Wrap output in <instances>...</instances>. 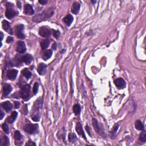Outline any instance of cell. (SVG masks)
Masks as SVG:
<instances>
[{"instance_id": "23", "label": "cell", "mask_w": 146, "mask_h": 146, "mask_svg": "<svg viewBox=\"0 0 146 146\" xmlns=\"http://www.w3.org/2000/svg\"><path fill=\"white\" fill-rule=\"evenodd\" d=\"M50 44V41L49 39H45L41 42V48L43 50L46 49L47 48H48Z\"/></svg>"}, {"instance_id": "31", "label": "cell", "mask_w": 146, "mask_h": 146, "mask_svg": "<svg viewBox=\"0 0 146 146\" xmlns=\"http://www.w3.org/2000/svg\"><path fill=\"white\" fill-rule=\"evenodd\" d=\"M2 142H4V143L2 144V145L5 146H8L9 144V139L7 136H4V142H1V143H2Z\"/></svg>"}, {"instance_id": "12", "label": "cell", "mask_w": 146, "mask_h": 146, "mask_svg": "<svg viewBox=\"0 0 146 146\" xmlns=\"http://www.w3.org/2000/svg\"><path fill=\"white\" fill-rule=\"evenodd\" d=\"M24 13L27 15H32L34 13V10L32 6L30 4H26L24 6Z\"/></svg>"}, {"instance_id": "32", "label": "cell", "mask_w": 146, "mask_h": 146, "mask_svg": "<svg viewBox=\"0 0 146 146\" xmlns=\"http://www.w3.org/2000/svg\"><path fill=\"white\" fill-rule=\"evenodd\" d=\"M54 36L56 38H58L60 36V32L59 31L57 30V31H54Z\"/></svg>"}, {"instance_id": "21", "label": "cell", "mask_w": 146, "mask_h": 146, "mask_svg": "<svg viewBox=\"0 0 146 146\" xmlns=\"http://www.w3.org/2000/svg\"><path fill=\"white\" fill-rule=\"evenodd\" d=\"M52 54H53V51L51 50H46L43 54L42 58L44 60H48L49 59L50 57H51Z\"/></svg>"}, {"instance_id": "18", "label": "cell", "mask_w": 146, "mask_h": 146, "mask_svg": "<svg viewBox=\"0 0 146 146\" xmlns=\"http://www.w3.org/2000/svg\"><path fill=\"white\" fill-rule=\"evenodd\" d=\"M18 113L16 111H13L11 113V115L9 116V117H8L6 121H7L9 123H13V122L15 121L17 117Z\"/></svg>"}, {"instance_id": "24", "label": "cell", "mask_w": 146, "mask_h": 146, "mask_svg": "<svg viewBox=\"0 0 146 146\" xmlns=\"http://www.w3.org/2000/svg\"><path fill=\"white\" fill-rule=\"evenodd\" d=\"M68 140H69V142H70L71 143H75L77 142V136L75 135V134H73V133H70L68 134Z\"/></svg>"}, {"instance_id": "22", "label": "cell", "mask_w": 146, "mask_h": 146, "mask_svg": "<svg viewBox=\"0 0 146 146\" xmlns=\"http://www.w3.org/2000/svg\"><path fill=\"white\" fill-rule=\"evenodd\" d=\"M135 126L136 129H137V130L143 131L144 130V126L143 125L142 122L140 121V120H137V121H136L135 123Z\"/></svg>"}, {"instance_id": "3", "label": "cell", "mask_w": 146, "mask_h": 146, "mask_svg": "<svg viewBox=\"0 0 146 146\" xmlns=\"http://www.w3.org/2000/svg\"><path fill=\"white\" fill-rule=\"evenodd\" d=\"M30 86L29 85L23 86L20 91V96L23 99H26L30 96Z\"/></svg>"}, {"instance_id": "26", "label": "cell", "mask_w": 146, "mask_h": 146, "mask_svg": "<svg viewBox=\"0 0 146 146\" xmlns=\"http://www.w3.org/2000/svg\"><path fill=\"white\" fill-rule=\"evenodd\" d=\"M80 110H81V108H80V106L79 104H76V105L74 106L73 112L76 115H78L80 114Z\"/></svg>"}, {"instance_id": "28", "label": "cell", "mask_w": 146, "mask_h": 146, "mask_svg": "<svg viewBox=\"0 0 146 146\" xmlns=\"http://www.w3.org/2000/svg\"><path fill=\"white\" fill-rule=\"evenodd\" d=\"M2 128L4 130V131L5 132L6 134H9V127H8V125L6 124V123H4L2 124Z\"/></svg>"}, {"instance_id": "27", "label": "cell", "mask_w": 146, "mask_h": 146, "mask_svg": "<svg viewBox=\"0 0 146 146\" xmlns=\"http://www.w3.org/2000/svg\"><path fill=\"white\" fill-rule=\"evenodd\" d=\"M14 138L16 140H21L22 139V135L19 131H16L14 133Z\"/></svg>"}, {"instance_id": "16", "label": "cell", "mask_w": 146, "mask_h": 146, "mask_svg": "<svg viewBox=\"0 0 146 146\" xmlns=\"http://www.w3.org/2000/svg\"><path fill=\"white\" fill-rule=\"evenodd\" d=\"M80 4L78 2H75L71 8V12L74 14H77L80 10Z\"/></svg>"}, {"instance_id": "30", "label": "cell", "mask_w": 146, "mask_h": 146, "mask_svg": "<svg viewBox=\"0 0 146 146\" xmlns=\"http://www.w3.org/2000/svg\"><path fill=\"white\" fill-rule=\"evenodd\" d=\"M38 87H39V85H38V83L36 82V83H34V86H33V93H34V94H36L37 93L38 90Z\"/></svg>"}, {"instance_id": "40", "label": "cell", "mask_w": 146, "mask_h": 146, "mask_svg": "<svg viewBox=\"0 0 146 146\" xmlns=\"http://www.w3.org/2000/svg\"><path fill=\"white\" fill-rule=\"evenodd\" d=\"M1 119H2V118H3V117H4V114L2 112V111H1Z\"/></svg>"}, {"instance_id": "2", "label": "cell", "mask_w": 146, "mask_h": 146, "mask_svg": "<svg viewBox=\"0 0 146 146\" xmlns=\"http://www.w3.org/2000/svg\"><path fill=\"white\" fill-rule=\"evenodd\" d=\"M6 6H7V9H6V10L5 16L8 18L11 19V18L14 17L15 16H16L18 14V11H16L13 8V5H9V4H8L6 5Z\"/></svg>"}, {"instance_id": "34", "label": "cell", "mask_w": 146, "mask_h": 146, "mask_svg": "<svg viewBox=\"0 0 146 146\" xmlns=\"http://www.w3.org/2000/svg\"><path fill=\"white\" fill-rule=\"evenodd\" d=\"M38 2H39V3H40L41 4L45 5V4H47V2H48V1H46V0H39Z\"/></svg>"}, {"instance_id": "25", "label": "cell", "mask_w": 146, "mask_h": 146, "mask_svg": "<svg viewBox=\"0 0 146 146\" xmlns=\"http://www.w3.org/2000/svg\"><path fill=\"white\" fill-rule=\"evenodd\" d=\"M22 73L23 76L26 77L27 79H29L31 76V73L27 68H24V69L22 71Z\"/></svg>"}, {"instance_id": "41", "label": "cell", "mask_w": 146, "mask_h": 146, "mask_svg": "<svg viewBox=\"0 0 146 146\" xmlns=\"http://www.w3.org/2000/svg\"><path fill=\"white\" fill-rule=\"evenodd\" d=\"M1 41H2L3 39V37H4V34H3L2 32H1Z\"/></svg>"}, {"instance_id": "38", "label": "cell", "mask_w": 146, "mask_h": 146, "mask_svg": "<svg viewBox=\"0 0 146 146\" xmlns=\"http://www.w3.org/2000/svg\"><path fill=\"white\" fill-rule=\"evenodd\" d=\"M52 49L54 50H56L57 49V43H54L52 46Z\"/></svg>"}, {"instance_id": "20", "label": "cell", "mask_w": 146, "mask_h": 146, "mask_svg": "<svg viewBox=\"0 0 146 146\" xmlns=\"http://www.w3.org/2000/svg\"><path fill=\"white\" fill-rule=\"evenodd\" d=\"M2 107L6 110V112H9L13 108V106L9 102H5L2 103Z\"/></svg>"}, {"instance_id": "11", "label": "cell", "mask_w": 146, "mask_h": 146, "mask_svg": "<svg viewBox=\"0 0 146 146\" xmlns=\"http://www.w3.org/2000/svg\"><path fill=\"white\" fill-rule=\"evenodd\" d=\"M18 70H15V69H12L9 70L8 71L7 73V77L10 80H14L16 79L17 75L18 74Z\"/></svg>"}, {"instance_id": "35", "label": "cell", "mask_w": 146, "mask_h": 146, "mask_svg": "<svg viewBox=\"0 0 146 146\" xmlns=\"http://www.w3.org/2000/svg\"><path fill=\"white\" fill-rule=\"evenodd\" d=\"M14 104H15V108H19V105H20V103H19V102H15Z\"/></svg>"}, {"instance_id": "8", "label": "cell", "mask_w": 146, "mask_h": 146, "mask_svg": "<svg viewBox=\"0 0 146 146\" xmlns=\"http://www.w3.org/2000/svg\"><path fill=\"white\" fill-rule=\"evenodd\" d=\"M16 50L18 53L21 54L24 53L26 50V45H25V43H24V42L18 41V42L17 43Z\"/></svg>"}, {"instance_id": "9", "label": "cell", "mask_w": 146, "mask_h": 146, "mask_svg": "<svg viewBox=\"0 0 146 146\" xmlns=\"http://www.w3.org/2000/svg\"><path fill=\"white\" fill-rule=\"evenodd\" d=\"M114 84H115L116 86L118 87L119 89L125 88L126 86V82L125 80L123 78H118L117 79L114 80Z\"/></svg>"}, {"instance_id": "19", "label": "cell", "mask_w": 146, "mask_h": 146, "mask_svg": "<svg viewBox=\"0 0 146 146\" xmlns=\"http://www.w3.org/2000/svg\"><path fill=\"white\" fill-rule=\"evenodd\" d=\"M22 61L23 62L26 63V64L28 65L30 64L31 62L33 60V57L31 56L30 54H26L23 55V56L22 57Z\"/></svg>"}, {"instance_id": "1", "label": "cell", "mask_w": 146, "mask_h": 146, "mask_svg": "<svg viewBox=\"0 0 146 146\" xmlns=\"http://www.w3.org/2000/svg\"><path fill=\"white\" fill-rule=\"evenodd\" d=\"M54 13V9L52 8H49L48 9H45L42 12L39 14L36 15V16L33 18V21L36 22H40L45 21L47 19L51 17Z\"/></svg>"}, {"instance_id": "37", "label": "cell", "mask_w": 146, "mask_h": 146, "mask_svg": "<svg viewBox=\"0 0 146 146\" xmlns=\"http://www.w3.org/2000/svg\"><path fill=\"white\" fill-rule=\"evenodd\" d=\"M26 146H32V145H34V146H36V144L34 143H33L32 142H31V141H29V142L28 143H27L26 144Z\"/></svg>"}, {"instance_id": "29", "label": "cell", "mask_w": 146, "mask_h": 146, "mask_svg": "<svg viewBox=\"0 0 146 146\" xmlns=\"http://www.w3.org/2000/svg\"><path fill=\"white\" fill-rule=\"evenodd\" d=\"M139 139H140V141H142V142H146V132L145 131H143L142 133H141Z\"/></svg>"}, {"instance_id": "14", "label": "cell", "mask_w": 146, "mask_h": 146, "mask_svg": "<svg viewBox=\"0 0 146 146\" xmlns=\"http://www.w3.org/2000/svg\"><path fill=\"white\" fill-rule=\"evenodd\" d=\"M12 90V87L9 84H5L3 87V94L5 96L9 95Z\"/></svg>"}, {"instance_id": "33", "label": "cell", "mask_w": 146, "mask_h": 146, "mask_svg": "<svg viewBox=\"0 0 146 146\" xmlns=\"http://www.w3.org/2000/svg\"><path fill=\"white\" fill-rule=\"evenodd\" d=\"M13 38L11 37H8L7 39H6V42L7 43H11L13 41Z\"/></svg>"}, {"instance_id": "36", "label": "cell", "mask_w": 146, "mask_h": 146, "mask_svg": "<svg viewBox=\"0 0 146 146\" xmlns=\"http://www.w3.org/2000/svg\"><path fill=\"white\" fill-rule=\"evenodd\" d=\"M86 130H87V133H88V134L89 135H90V128H89V127L88 126H86Z\"/></svg>"}, {"instance_id": "10", "label": "cell", "mask_w": 146, "mask_h": 146, "mask_svg": "<svg viewBox=\"0 0 146 146\" xmlns=\"http://www.w3.org/2000/svg\"><path fill=\"white\" fill-rule=\"evenodd\" d=\"M2 28L4 29V30L7 31L9 34H13V30L10 28V25L9 22L6 20H4L2 21Z\"/></svg>"}, {"instance_id": "7", "label": "cell", "mask_w": 146, "mask_h": 146, "mask_svg": "<svg viewBox=\"0 0 146 146\" xmlns=\"http://www.w3.org/2000/svg\"><path fill=\"white\" fill-rule=\"evenodd\" d=\"M51 34V30L46 27H41L39 30V34L43 37H48Z\"/></svg>"}, {"instance_id": "17", "label": "cell", "mask_w": 146, "mask_h": 146, "mask_svg": "<svg viewBox=\"0 0 146 146\" xmlns=\"http://www.w3.org/2000/svg\"><path fill=\"white\" fill-rule=\"evenodd\" d=\"M73 19H74L73 17L72 16L71 14H68L67 15L66 17H65L63 20V21H64V22L66 23L68 26H69L71 25L72 22H73Z\"/></svg>"}, {"instance_id": "13", "label": "cell", "mask_w": 146, "mask_h": 146, "mask_svg": "<svg viewBox=\"0 0 146 146\" xmlns=\"http://www.w3.org/2000/svg\"><path fill=\"white\" fill-rule=\"evenodd\" d=\"M46 68H47L46 65H45L43 63H40L37 68V71L38 72V73H39V74L41 75L45 74V73H46Z\"/></svg>"}, {"instance_id": "5", "label": "cell", "mask_w": 146, "mask_h": 146, "mask_svg": "<svg viewBox=\"0 0 146 146\" xmlns=\"http://www.w3.org/2000/svg\"><path fill=\"white\" fill-rule=\"evenodd\" d=\"M38 125H33V124H28L24 127V130L27 133L29 134H32L36 131L37 130Z\"/></svg>"}, {"instance_id": "4", "label": "cell", "mask_w": 146, "mask_h": 146, "mask_svg": "<svg viewBox=\"0 0 146 146\" xmlns=\"http://www.w3.org/2000/svg\"><path fill=\"white\" fill-rule=\"evenodd\" d=\"M93 125L94 126V128L95 129V131H96L97 133H98L101 135H104L105 132H104L103 127H102L101 125H100L99 123L98 120H97L96 119L94 118L93 119Z\"/></svg>"}, {"instance_id": "6", "label": "cell", "mask_w": 146, "mask_h": 146, "mask_svg": "<svg viewBox=\"0 0 146 146\" xmlns=\"http://www.w3.org/2000/svg\"><path fill=\"white\" fill-rule=\"evenodd\" d=\"M24 29V26L20 24L16 26V34L17 37L19 39H24L25 35L22 33L23 30Z\"/></svg>"}, {"instance_id": "39", "label": "cell", "mask_w": 146, "mask_h": 146, "mask_svg": "<svg viewBox=\"0 0 146 146\" xmlns=\"http://www.w3.org/2000/svg\"><path fill=\"white\" fill-rule=\"evenodd\" d=\"M17 6H18V7L19 8V9H21V3H20V2H19V1H18V2H17Z\"/></svg>"}, {"instance_id": "15", "label": "cell", "mask_w": 146, "mask_h": 146, "mask_svg": "<svg viewBox=\"0 0 146 146\" xmlns=\"http://www.w3.org/2000/svg\"><path fill=\"white\" fill-rule=\"evenodd\" d=\"M76 131L77 132H78V134L79 135L82 136V137H83L84 139H86V135L85 132H84L83 128H82V126L81 125V124L80 123H77V126H76Z\"/></svg>"}, {"instance_id": "42", "label": "cell", "mask_w": 146, "mask_h": 146, "mask_svg": "<svg viewBox=\"0 0 146 146\" xmlns=\"http://www.w3.org/2000/svg\"><path fill=\"white\" fill-rule=\"evenodd\" d=\"M92 2H93V3H96L97 1H92Z\"/></svg>"}]
</instances>
